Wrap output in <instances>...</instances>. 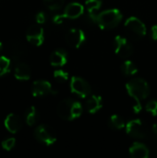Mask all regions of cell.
<instances>
[{"mask_svg":"<svg viewBox=\"0 0 157 158\" xmlns=\"http://www.w3.org/2000/svg\"><path fill=\"white\" fill-rule=\"evenodd\" d=\"M126 89L129 95L135 101L133 111L136 114L140 113V111L143 109L142 101L146 99L150 94L149 84L142 78H135L126 83Z\"/></svg>","mask_w":157,"mask_h":158,"instance_id":"6da1fadb","label":"cell"},{"mask_svg":"<svg viewBox=\"0 0 157 158\" xmlns=\"http://www.w3.org/2000/svg\"><path fill=\"white\" fill-rule=\"evenodd\" d=\"M58 116L67 121H72L79 118L82 114V106L80 102L71 98L62 100L57 106Z\"/></svg>","mask_w":157,"mask_h":158,"instance_id":"7a4b0ae2","label":"cell"},{"mask_svg":"<svg viewBox=\"0 0 157 158\" xmlns=\"http://www.w3.org/2000/svg\"><path fill=\"white\" fill-rule=\"evenodd\" d=\"M122 18L123 16L119 9H107L97 14V25L102 30L113 29L120 23Z\"/></svg>","mask_w":157,"mask_h":158,"instance_id":"3957f363","label":"cell"},{"mask_svg":"<svg viewBox=\"0 0 157 158\" xmlns=\"http://www.w3.org/2000/svg\"><path fill=\"white\" fill-rule=\"evenodd\" d=\"M125 30L130 37L135 40L143 38L146 35L145 24L136 17H130L125 22Z\"/></svg>","mask_w":157,"mask_h":158,"instance_id":"277c9868","label":"cell"},{"mask_svg":"<svg viewBox=\"0 0 157 158\" xmlns=\"http://www.w3.org/2000/svg\"><path fill=\"white\" fill-rule=\"evenodd\" d=\"M84 13V6L80 3H70L66 7L61 15H56L53 18L56 24H61L64 19H74L80 18Z\"/></svg>","mask_w":157,"mask_h":158,"instance_id":"5b68a950","label":"cell"},{"mask_svg":"<svg viewBox=\"0 0 157 158\" xmlns=\"http://www.w3.org/2000/svg\"><path fill=\"white\" fill-rule=\"evenodd\" d=\"M126 132L134 139H145L148 134V128L145 123L141 119H132L126 125Z\"/></svg>","mask_w":157,"mask_h":158,"instance_id":"8992f818","label":"cell"},{"mask_svg":"<svg viewBox=\"0 0 157 158\" xmlns=\"http://www.w3.org/2000/svg\"><path fill=\"white\" fill-rule=\"evenodd\" d=\"M34 136L38 142L47 146L53 145L56 142V134L55 131L47 125H40L34 131Z\"/></svg>","mask_w":157,"mask_h":158,"instance_id":"52a82bcc","label":"cell"},{"mask_svg":"<svg viewBox=\"0 0 157 158\" xmlns=\"http://www.w3.org/2000/svg\"><path fill=\"white\" fill-rule=\"evenodd\" d=\"M70 90L81 98H87L92 94L90 84L81 77H72L70 80Z\"/></svg>","mask_w":157,"mask_h":158,"instance_id":"ba28073f","label":"cell"},{"mask_svg":"<svg viewBox=\"0 0 157 158\" xmlns=\"http://www.w3.org/2000/svg\"><path fill=\"white\" fill-rule=\"evenodd\" d=\"M113 44H114L115 53L122 58H128L133 53V48L131 44L127 40V38L123 36L120 35L116 36Z\"/></svg>","mask_w":157,"mask_h":158,"instance_id":"9c48e42d","label":"cell"},{"mask_svg":"<svg viewBox=\"0 0 157 158\" xmlns=\"http://www.w3.org/2000/svg\"><path fill=\"white\" fill-rule=\"evenodd\" d=\"M86 36L82 30L71 28L66 33V42L72 48H80L85 42Z\"/></svg>","mask_w":157,"mask_h":158,"instance_id":"30bf717a","label":"cell"},{"mask_svg":"<svg viewBox=\"0 0 157 158\" xmlns=\"http://www.w3.org/2000/svg\"><path fill=\"white\" fill-rule=\"evenodd\" d=\"M27 41L35 46H40L44 41L43 29L40 25H31L27 29L26 31Z\"/></svg>","mask_w":157,"mask_h":158,"instance_id":"8fae6325","label":"cell"},{"mask_svg":"<svg viewBox=\"0 0 157 158\" xmlns=\"http://www.w3.org/2000/svg\"><path fill=\"white\" fill-rule=\"evenodd\" d=\"M31 94L35 97L44 96L47 94H56V91H54L52 85L49 81L44 80L35 81L31 86Z\"/></svg>","mask_w":157,"mask_h":158,"instance_id":"7c38bea8","label":"cell"},{"mask_svg":"<svg viewBox=\"0 0 157 158\" xmlns=\"http://www.w3.org/2000/svg\"><path fill=\"white\" fill-rule=\"evenodd\" d=\"M4 124H5L6 129L11 133H17L22 128L21 118L18 115L12 114V113L6 116L5 121H4Z\"/></svg>","mask_w":157,"mask_h":158,"instance_id":"4fadbf2b","label":"cell"},{"mask_svg":"<svg viewBox=\"0 0 157 158\" xmlns=\"http://www.w3.org/2000/svg\"><path fill=\"white\" fill-rule=\"evenodd\" d=\"M102 106H103V99L100 95L93 94L88 96L85 103V107L88 113L95 114L102 108Z\"/></svg>","mask_w":157,"mask_h":158,"instance_id":"5bb4252c","label":"cell"},{"mask_svg":"<svg viewBox=\"0 0 157 158\" xmlns=\"http://www.w3.org/2000/svg\"><path fill=\"white\" fill-rule=\"evenodd\" d=\"M67 62L68 54L63 49H56L50 56V64L53 67H63Z\"/></svg>","mask_w":157,"mask_h":158,"instance_id":"9a60e30c","label":"cell"},{"mask_svg":"<svg viewBox=\"0 0 157 158\" xmlns=\"http://www.w3.org/2000/svg\"><path fill=\"white\" fill-rule=\"evenodd\" d=\"M130 155L133 158H148L150 153L148 147L141 143H134L130 147Z\"/></svg>","mask_w":157,"mask_h":158,"instance_id":"2e32d148","label":"cell"},{"mask_svg":"<svg viewBox=\"0 0 157 158\" xmlns=\"http://www.w3.org/2000/svg\"><path fill=\"white\" fill-rule=\"evenodd\" d=\"M31 68L29 65L23 62H19L16 65L14 69V75L17 80L19 81H27L31 78Z\"/></svg>","mask_w":157,"mask_h":158,"instance_id":"e0dca14e","label":"cell"},{"mask_svg":"<svg viewBox=\"0 0 157 158\" xmlns=\"http://www.w3.org/2000/svg\"><path fill=\"white\" fill-rule=\"evenodd\" d=\"M121 72L125 76H133L138 72V68L132 61L127 59L121 65Z\"/></svg>","mask_w":157,"mask_h":158,"instance_id":"ac0fdd59","label":"cell"},{"mask_svg":"<svg viewBox=\"0 0 157 158\" xmlns=\"http://www.w3.org/2000/svg\"><path fill=\"white\" fill-rule=\"evenodd\" d=\"M108 125L113 130H122L126 127V124L123 118L118 115H113L109 118Z\"/></svg>","mask_w":157,"mask_h":158,"instance_id":"d6986e66","label":"cell"},{"mask_svg":"<svg viewBox=\"0 0 157 158\" xmlns=\"http://www.w3.org/2000/svg\"><path fill=\"white\" fill-rule=\"evenodd\" d=\"M38 119V112L34 106H30L25 114V120L29 126H33Z\"/></svg>","mask_w":157,"mask_h":158,"instance_id":"ffe728a7","label":"cell"},{"mask_svg":"<svg viewBox=\"0 0 157 158\" xmlns=\"http://www.w3.org/2000/svg\"><path fill=\"white\" fill-rule=\"evenodd\" d=\"M10 59L6 56H0V77L6 75L10 69Z\"/></svg>","mask_w":157,"mask_h":158,"instance_id":"44dd1931","label":"cell"},{"mask_svg":"<svg viewBox=\"0 0 157 158\" xmlns=\"http://www.w3.org/2000/svg\"><path fill=\"white\" fill-rule=\"evenodd\" d=\"M102 0H86L85 6L88 12L95 13L96 11H98L102 6Z\"/></svg>","mask_w":157,"mask_h":158,"instance_id":"7402d4cb","label":"cell"},{"mask_svg":"<svg viewBox=\"0 0 157 158\" xmlns=\"http://www.w3.org/2000/svg\"><path fill=\"white\" fill-rule=\"evenodd\" d=\"M54 78L58 82H66L68 80V73L63 69H56L54 71Z\"/></svg>","mask_w":157,"mask_h":158,"instance_id":"603a6c76","label":"cell"},{"mask_svg":"<svg viewBox=\"0 0 157 158\" xmlns=\"http://www.w3.org/2000/svg\"><path fill=\"white\" fill-rule=\"evenodd\" d=\"M46 6L51 10H57L61 8L64 4V0H43Z\"/></svg>","mask_w":157,"mask_h":158,"instance_id":"cb8c5ba5","label":"cell"},{"mask_svg":"<svg viewBox=\"0 0 157 158\" xmlns=\"http://www.w3.org/2000/svg\"><path fill=\"white\" fill-rule=\"evenodd\" d=\"M145 109L147 112L151 113L154 117L157 116V100H151L149 103H147Z\"/></svg>","mask_w":157,"mask_h":158,"instance_id":"d4e9b609","label":"cell"},{"mask_svg":"<svg viewBox=\"0 0 157 158\" xmlns=\"http://www.w3.org/2000/svg\"><path fill=\"white\" fill-rule=\"evenodd\" d=\"M16 144L15 138H8L2 142V148L6 151H10Z\"/></svg>","mask_w":157,"mask_h":158,"instance_id":"484cf974","label":"cell"},{"mask_svg":"<svg viewBox=\"0 0 157 158\" xmlns=\"http://www.w3.org/2000/svg\"><path fill=\"white\" fill-rule=\"evenodd\" d=\"M22 55H23V52H22V49H21L20 46L16 45V46L11 47V56H12L13 59L17 60V59H19Z\"/></svg>","mask_w":157,"mask_h":158,"instance_id":"4316f807","label":"cell"},{"mask_svg":"<svg viewBox=\"0 0 157 158\" xmlns=\"http://www.w3.org/2000/svg\"><path fill=\"white\" fill-rule=\"evenodd\" d=\"M35 19H36V22H37L38 24H43V23H44L45 20H46V15H45V13L43 12V11L38 12V13L36 14Z\"/></svg>","mask_w":157,"mask_h":158,"instance_id":"83f0119b","label":"cell"},{"mask_svg":"<svg viewBox=\"0 0 157 158\" xmlns=\"http://www.w3.org/2000/svg\"><path fill=\"white\" fill-rule=\"evenodd\" d=\"M151 36L153 38V40L157 41V24L154 25L151 29Z\"/></svg>","mask_w":157,"mask_h":158,"instance_id":"f1b7e54d","label":"cell"},{"mask_svg":"<svg viewBox=\"0 0 157 158\" xmlns=\"http://www.w3.org/2000/svg\"><path fill=\"white\" fill-rule=\"evenodd\" d=\"M152 131H153L154 135L155 136V138H156L157 140V123H155V124L153 125V127H152Z\"/></svg>","mask_w":157,"mask_h":158,"instance_id":"f546056e","label":"cell"},{"mask_svg":"<svg viewBox=\"0 0 157 158\" xmlns=\"http://www.w3.org/2000/svg\"><path fill=\"white\" fill-rule=\"evenodd\" d=\"M2 47H3V44H2V43L0 42V51L2 50Z\"/></svg>","mask_w":157,"mask_h":158,"instance_id":"4dcf8cb0","label":"cell"}]
</instances>
